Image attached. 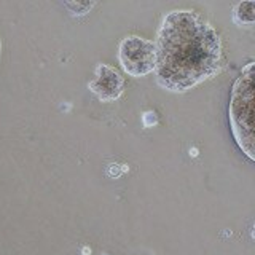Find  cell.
Returning a JSON list of instances; mask_svg holds the SVG:
<instances>
[{
    "label": "cell",
    "mask_w": 255,
    "mask_h": 255,
    "mask_svg": "<svg viewBox=\"0 0 255 255\" xmlns=\"http://www.w3.org/2000/svg\"><path fill=\"white\" fill-rule=\"evenodd\" d=\"M153 43L155 78L166 91L185 93L220 72V35L193 10L166 13Z\"/></svg>",
    "instance_id": "6da1fadb"
},
{
    "label": "cell",
    "mask_w": 255,
    "mask_h": 255,
    "mask_svg": "<svg viewBox=\"0 0 255 255\" xmlns=\"http://www.w3.org/2000/svg\"><path fill=\"white\" fill-rule=\"evenodd\" d=\"M254 69L255 62H249L243 69L241 75L236 78V82L231 90L228 118L233 137L243 153L255 159V135H254Z\"/></svg>",
    "instance_id": "7a4b0ae2"
},
{
    "label": "cell",
    "mask_w": 255,
    "mask_h": 255,
    "mask_svg": "<svg viewBox=\"0 0 255 255\" xmlns=\"http://www.w3.org/2000/svg\"><path fill=\"white\" fill-rule=\"evenodd\" d=\"M118 59L128 75L140 78L155 70L153 40L139 35H126L118 45Z\"/></svg>",
    "instance_id": "3957f363"
},
{
    "label": "cell",
    "mask_w": 255,
    "mask_h": 255,
    "mask_svg": "<svg viewBox=\"0 0 255 255\" xmlns=\"http://www.w3.org/2000/svg\"><path fill=\"white\" fill-rule=\"evenodd\" d=\"M125 78L122 74L109 66V64H98L94 69V77L88 82L90 91L101 102H114L123 94Z\"/></svg>",
    "instance_id": "277c9868"
},
{
    "label": "cell",
    "mask_w": 255,
    "mask_h": 255,
    "mask_svg": "<svg viewBox=\"0 0 255 255\" xmlns=\"http://www.w3.org/2000/svg\"><path fill=\"white\" fill-rule=\"evenodd\" d=\"M233 21L238 26H252L255 22V2H239L233 8Z\"/></svg>",
    "instance_id": "5b68a950"
},
{
    "label": "cell",
    "mask_w": 255,
    "mask_h": 255,
    "mask_svg": "<svg viewBox=\"0 0 255 255\" xmlns=\"http://www.w3.org/2000/svg\"><path fill=\"white\" fill-rule=\"evenodd\" d=\"M96 5V2H64V6L74 16H85L91 11V8Z\"/></svg>",
    "instance_id": "8992f818"
},
{
    "label": "cell",
    "mask_w": 255,
    "mask_h": 255,
    "mask_svg": "<svg viewBox=\"0 0 255 255\" xmlns=\"http://www.w3.org/2000/svg\"><path fill=\"white\" fill-rule=\"evenodd\" d=\"M142 123L145 128H151L153 125H156V115L153 112H147V114H143L142 117Z\"/></svg>",
    "instance_id": "52a82bcc"
},
{
    "label": "cell",
    "mask_w": 255,
    "mask_h": 255,
    "mask_svg": "<svg viewBox=\"0 0 255 255\" xmlns=\"http://www.w3.org/2000/svg\"><path fill=\"white\" fill-rule=\"evenodd\" d=\"M0 53H2V42H0Z\"/></svg>",
    "instance_id": "ba28073f"
}]
</instances>
